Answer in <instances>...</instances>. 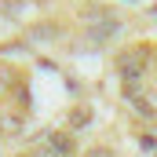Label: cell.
I'll list each match as a JSON object with an SVG mask.
<instances>
[{"label":"cell","mask_w":157,"mask_h":157,"mask_svg":"<svg viewBox=\"0 0 157 157\" xmlns=\"http://www.w3.org/2000/svg\"><path fill=\"white\" fill-rule=\"evenodd\" d=\"M146 55H150V48H132V51H124L117 59V70L124 80H135L143 77V70H146Z\"/></svg>","instance_id":"obj_1"},{"label":"cell","mask_w":157,"mask_h":157,"mask_svg":"<svg viewBox=\"0 0 157 157\" xmlns=\"http://www.w3.org/2000/svg\"><path fill=\"white\" fill-rule=\"evenodd\" d=\"M37 157H73V135L66 132H48L44 146L37 150Z\"/></svg>","instance_id":"obj_2"},{"label":"cell","mask_w":157,"mask_h":157,"mask_svg":"<svg viewBox=\"0 0 157 157\" xmlns=\"http://www.w3.org/2000/svg\"><path fill=\"white\" fill-rule=\"evenodd\" d=\"M88 121H91V110H88V106H77V110L70 113V124H73V128H84Z\"/></svg>","instance_id":"obj_3"},{"label":"cell","mask_w":157,"mask_h":157,"mask_svg":"<svg viewBox=\"0 0 157 157\" xmlns=\"http://www.w3.org/2000/svg\"><path fill=\"white\" fill-rule=\"evenodd\" d=\"M88 157H113V154H110V150H99V146H95V150H91Z\"/></svg>","instance_id":"obj_4"}]
</instances>
